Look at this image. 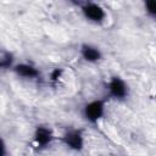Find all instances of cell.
<instances>
[{
  "mask_svg": "<svg viewBox=\"0 0 156 156\" xmlns=\"http://www.w3.org/2000/svg\"><path fill=\"white\" fill-rule=\"evenodd\" d=\"M33 140H34V144L39 149L48 147L52 143V140H54L52 129L49 128V127H46V126H38L35 128V130H34Z\"/></svg>",
  "mask_w": 156,
  "mask_h": 156,
  "instance_id": "obj_5",
  "label": "cell"
},
{
  "mask_svg": "<svg viewBox=\"0 0 156 156\" xmlns=\"http://www.w3.org/2000/svg\"><path fill=\"white\" fill-rule=\"evenodd\" d=\"M62 144L73 151H82L84 147V138L82 134V130L78 129H71L66 132L61 136Z\"/></svg>",
  "mask_w": 156,
  "mask_h": 156,
  "instance_id": "obj_4",
  "label": "cell"
},
{
  "mask_svg": "<svg viewBox=\"0 0 156 156\" xmlns=\"http://www.w3.org/2000/svg\"><path fill=\"white\" fill-rule=\"evenodd\" d=\"M61 73H62V69L61 68H56L51 72V80H57L60 77H61Z\"/></svg>",
  "mask_w": 156,
  "mask_h": 156,
  "instance_id": "obj_10",
  "label": "cell"
},
{
  "mask_svg": "<svg viewBox=\"0 0 156 156\" xmlns=\"http://www.w3.org/2000/svg\"><path fill=\"white\" fill-rule=\"evenodd\" d=\"M106 89H107L108 95L112 99L118 100V101L126 100L128 98V95H129L128 84L126 83L124 79H122L118 76H115V77L110 78V80L106 84Z\"/></svg>",
  "mask_w": 156,
  "mask_h": 156,
  "instance_id": "obj_2",
  "label": "cell"
},
{
  "mask_svg": "<svg viewBox=\"0 0 156 156\" xmlns=\"http://www.w3.org/2000/svg\"><path fill=\"white\" fill-rule=\"evenodd\" d=\"M12 71L21 78H24V79H37L40 73H39V69L30 65V63H27V62H21V63H17L13 66Z\"/></svg>",
  "mask_w": 156,
  "mask_h": 156,
  "instance_id": "obj_7",
  "label": "cell"
},
{
  "mask_svg": "<svg viewBox=\"0 0 156 156\" xmlns=\"http://www.w3.org/2000/svg\"><path fill=\"white\" fill-rule=\"evenodd\" d=\"M144 9H145V12L147 13V16L156 21V0L145 1L144 2Z\"/></svg>",
  "mask_w": 156,
  "mask_h": 156,
  "instance_id": "obj_9",
  "label": "cell"
},
{
  "mask_svg": "<svg viewBox=\"0 0 156 156\" xmlns=\"http://www.w3.org/2000/svg\"><path fill=\"white\" fill-rule=\"evenodd\" d=\"M79 52H80L82 58L89 63H96L100 60H102V51L100 50V48L93 44H88V43L82 44Z\"/></svg>",
  "mask_w": 156,
  "mask_h": 156,
  "instance_id": "obj_6",
  "label": "cell"
},
{
  "mask_svg": "<svg viewBox=\"0 0 156 156\" xmlns=\"http://www.w3.org/2000/svg\"><path fill=\"white\" fill-rule=\"evenodd\" d=\"M80 11L83 17L94 24H101L106 20V11L105 9L96 2H83L80 5Z\"/></svg>",
  "mask_w": 156,
  "mask_h": 156,
  "instance_id": "obj_1",
  "label": "cell"
},
{
  "mask_svg": "<svg viewBox=\"0 0 156 156\" xmlns=\"http://www.w3.org/2000/svg\"><path fill=\"white\" fill-rule=\"evenodd\" d=\"M105 108H106L105 100H102V99L93 100V101L85 104V106L83 107V116L89 123L96 124L104 117Z\"/></svg>",
  "mask_w": 156,
  "mask_h": 156,
  "instance_id": "obj_3",
  "label": "cell"
},
{
  "mask_svg": "<svg viewBox=\"0 0 156 156\" xmlns=\"http://www.w3.org/2000/svg\"><path fill=\"white\" fill-rule=\"evenodd\" d=\"M13 56L9 51H2L0 55V67L6 69V68H13Z\"/></svg>",
  "mask_w": 156,
  "mask_h": 156,
  "instance_id": "obj_8",
  "label": "cell"
}]
</instances>
